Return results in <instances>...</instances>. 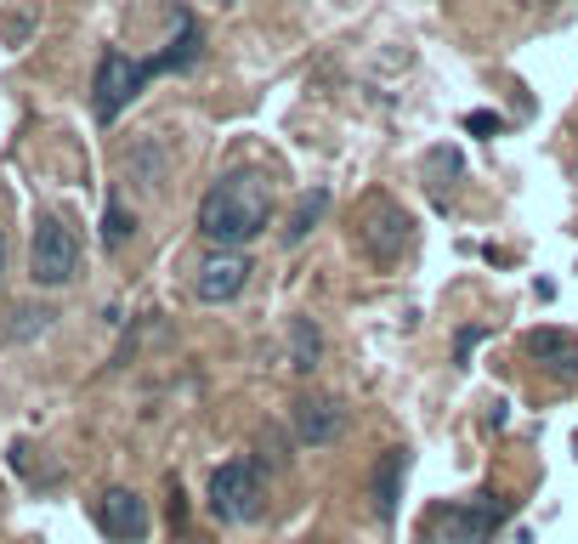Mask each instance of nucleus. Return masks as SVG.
Returning <instances> with one entry per match:
<instances>
[{"label": "nucleus", "instance_id": "f257e3e1", "mask_svg": "<svg viewBox=\"0 0 578 544\" xmlns=\"http://www.w3.org/2000/svg\"><path fill=\"white\" fill-rule=\"evenodd\" d=\"M198 52H205V35H198V23H193V12H176V40L165 46L159 57H125V52H103V63H97V119L103 126H114V119L131 108V96H142V86L154 80V74H170V68H193L198 63Z\"/></svg>", "mask_w": 578, "mask_h": 544}, {"label": "nucleus", "instance_id": "f03ea898", "mask_svg": "<svg viewBox=\"0 0 578 544\" xmlns=\"http://www.w3.org/2000/svg\"><path fill=\"white\" fill-rule=\"evenodd\" d=\"M272 221V182L267 170H233L221 177L205 199H198V233L216 250H244L249 238H261Z\"/></svg>", "mask_w": 578, "mask_h": 544}, {"label": "nucleus", "instance_id": "f3484780", "mask_svg": "<svg viewBox=\"0 0 578 544\" xmlns=\"http://www.w3.org/2000/svg\"><path fill=\"white\" fill-rule=\"evenodd\" d=\"M522 7H550V0H522Z\"/></svg>", "mask_w": 578, "mask_h": 544}, {"label": "nucleus", "instance_id": "6e6552de", "mask_svg": "<svg viewBox=\"0 0 578 544\" xmlns=\"http://www.w3.org/2000/svg\"><path fill=\"white\" fill-rule=\"evenodd\" d=\"M295 431H300V442H312V449L335 442L346 431V403L341 398H307V403H295Z\"/></svg>", "mask_w": 578, "mask_h": 544}, {"label": "nucleus", "instance_id": "4468645a", "mask_svg": "<svg viewBox=\"0 0 578 544\" xmlns=\"http://www.w3.org/2000/svg\"><path fill=\"white\" fill-rule=\"evenodd\" d=\"M312 358H318V329L295 324V368H312Z\"/></svg>", "mask_w": 578, "mask_h": 544}, {"label": "nucleus", "instance_id": "7ed1b4c3", "mask_svg": "<svg viewBox=\"0 0 578 544\" xmlns=\"http://www.w3.org/2000/svg\"><path fill=\"white\" fill-rule=\"evenodd\" d=\"M261 500H267V488H261V465L256 459L216 465V477H210V516L216 522H256Z\"/></svg>", "mask_w": 578, "mask_h": 544}, {"label": "nucleus", "instance_id": "dca6fc26", "mask_svg": "<svg viewBox=\"0 0 578 544\" xmlns=\"http://www.w3.org/2000/svg\"><path fill=\"white\" fill-rule=\"evenodd\" d=\"M0 272H7V238H0Z\"/></svg>", "mask_w": 578, "mask_h": 544}, {"label": "nucleus", "instance_id": "9d476101", "mask_svg": "<svg viewBox=\"0 0 578 544\" xmlns=\"http://www.w3.org/2000/svg\"><path fill=\"white\" fill-rule=\"evenodd\" d=\"M374 228H363V250L374 261H391L397 250H403V238H409V216L403 210H391V205H374Z\"/></svg>", "mask_w": 578, "mask_h": 544}, {"label": "nucleus", "instance_id": "9b49d317", "mask_svg": "<svg viewBox=\"0 0 578 544\" xmlns=\"http://www.w3.org/2000/svg\"><path fill=\"white\" fill-rule=\"evenodd\" d=\"M403 465H409V454L391 449L381 459V471H374V510H381L386 522H391V510H397V477H403Z\"/></svg>", "mask_w": 578, "mask_h": 544}, {"label": "nucleus", "instance_id": "1a4fd4ad", "mask_svg": "<svg viewBox=\"0 0 578 544\" xmlns=\"http://www.w3.org/2000/svg\"><path fill=\"white\" fill-rule=\"evenodd\" d=\"M527 352H534L556 380L578 375V335H567V329H534V335H527Z\"/></svg>", "mask_w": 578, "mask_h": 544}, {"label": "nucleus", "instance_id": "20e7f679", "mask_svg": "<svg viewBox=\"0 0 578 544\" xmlns=\"http://www.w3.org/2000/svg\"><path fill=\"white\" fill-rule=\"evenodd\" d=\"M29 272L40 289H63L74 284V272H80V238L63 216H40L35 228V244H29Z\"/></svg>", "mask_w": 578, "mask_h": 544}, {"label": "nucleus", "instance_id": "2eb2a0df", "mask_svg": "<svg viewBox=\"0 0 578 544\" xmlns=\"http://www.w3.org/2000/svg\"><path fill=\"white\" fill-rule=\"evenodd\" d=\"M465 131H476V137H499V131H505V119H499V114H465Z\"/></svg>", "mask_w": 578, "mask_h": 544}, {"label": "nucleus", "instance_id": "39448f33", "mask_svg": "<svg viewBox=\"0 0 578 544\" xmlns=\"http://www.w3.org/2000/svg\"><path fill=\"white\" fill-rule=\"evenodd\" d=\"M505 516H511V500H499V493H476V500H465V505L432 510V528H442L448 544H488Z\"/></svg>", "mask_w": 578, "mask_h": 544}, {"label": "nucleus", "instance_id": "a211bd4d", "mask_svg": "<svg viewBox=\"0 0 578 544\" xmlns=\"http://www.w3.org/2000/svg\"><path fill=\"white\" fill-rule=\"evenodd\" d=\"M216 7H239V0H216Z\"/></svg>", "mask_w": 578, "mask_h": 544}, {"label": "nucleus", "instance_id": "ddd939ff", "mask_svg": "<svg viewBox=\"0 0 578 544\" xmlns=\"http://www.w3.org/2000/svg\"><path fill=\"white\" fill-rule=\"evenodd\" d=\"M131 228H137V221L125 216V205L114 199V205H108V216H103V244H108V250H119V244H125V233H131Z\"/></svg>", "mask_w": 578, "mask_h": 544}, {"label": "nucleus", "instance_id": "f8f14e48", "mask_svg": "<svg viewBox=\"0 0 578 544\" xmlns=\"http://www.w3.org/2000/svg\"><path fill=\"white\" fill-rule=\"evenodd\" d=\"M323 210H330V187H312V193H307V199H300V205H295V216H290V228H284V238H290V244H300V238H307V233L318 228V216H323Z\"/></svg>", "mask_w": 578, "mask_h": 544}, {"label": "nucleus", "instance_id": "0eeeda50", "mask_svg": "<svg viewBox=\"0 0 578 544\" xmlns=\"http://www.w3.org/2000/svg\"><path fill=\"white\" fill-rule=\"evenodd\" d=\"M97 522H103V533L119 539V544H142L147 539V505L131 488H108L103 500H97Z\"/></svg>", "mask_w": 578, "mask_h": 544}, {"label": "nucleus", "instance_id": "423d86ee", "mask_svg": "<svg viewBox=\"0 0 578 544\" xmlns=\"http://www.w3.org/2000/svg\"><path fill=\"white\" fill-rule=\"evenodd\" d=\"M249 284V261L239 250H216L205 267H198V279H193V295L205 307H221V301H239Z\"/></svg>", "mask_w": 578, "mask_h": 544}]
</instances>
